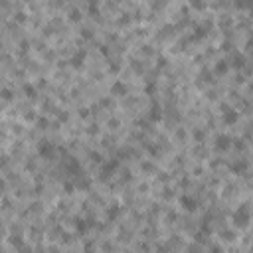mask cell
I'll return each instance as SVG.
<instances>
[{
    "label": "cell",
    "mask_w": 253,
    "mask_h": 253,
    "mask_svg": "<svg viewBox=\"0 0 253 253\" xmlns=\"http://www.w3.org/2000/svg\"><path fill=\"white\" fill-rule=\"evenodd\" d=\"M182 202H184V204H186V206H184V208H186V210H194V208H196V206H194V200L190 198H182Z\"/></svg>",
    "instance_id": "cell-1"
}]
</instances>
